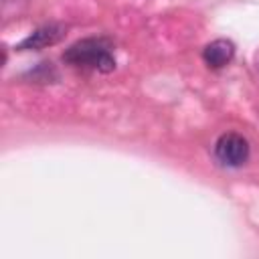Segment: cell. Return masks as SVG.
Masks as SVG:
<instances>
[{"instance_id": "6da1fadb", "label": "cell", "mask_w": 259, "mask_h": 259, "mask_svg": "<svg viewBox=\"0 0 259 259\" xmlns=\"http://www.w3.org/2000/svg\"><path fill=\"white\" fill-rule=\"evenodd\" d=\"M63 61L75 67H91L101 73L115 69V59L111 55V45L105 38H83L71 45L63 53Z\"/></svg>"}, {"instance_id": "7a4b0ae2", "label": "cell", "mask_w": 259, "mask_h": 259, "mask_svg": "<svg viewBox=\"0 0 259 259\" xmlns=\"http://www.w3.org/2000/svg\"><path fill=\"white\" fill-rule=\"evenodd\" d=\"M214 152H217L219 162H223L225 166L237 168V166H243L249 158V142L241 134L231 132L219 138Z\"/></svg>"}, {"instance_id": "3957f363", "label": "cell", "mask_w": 259, "mask_h": 259, "mask_svg": "<svg viewBox=\"0 0 259 259\" xmlns=\"http://www.w3.org/2000/svg\"><path fill=\"white\" fill-rule=\"evenodd\" d=\"M63 36H65L63 24H45V26L36 28L34 32H30L24 40H20L16 45V51H38V49L59 42Z\"/></svg>"}, {"instance_id": "277c9868", "label": "cell", "mask_w": 259, "mask_h": 259, "mask_svg": "<svg viewBox=\"0 0 259 259\" xmlns=\"http://www.w3.org/2000/svg\"><path fill=\"white\" fill-rule=\"evenodd\" d=\"M235 57V45L229 38H217L212 42H208L202 51V59L208 67L212 69H221L225 65H229Z\"/></svg>"}]
</instances>
